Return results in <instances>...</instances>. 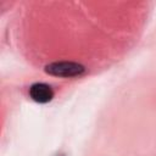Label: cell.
I'll return each instance as SVG.
<instances>
[{
    "label": "cell",
    "mask_w": 156,
    "mask_h": 156,
    "mask_svg": "<svg viewBox=\"0 0 156 156\" xmlns=\"http://www.w3.org/2000/svg\"><path fill=\"white\" fill-rule=\"evenodd\" d=\"M84 67L77 62H54L45 67V72L56 77H77L84 72Z\"/></svg>",
    "instance_id": "6da1fadb"
},
{
    "label": "cell",
    "mask_w": 156,
    "mask_h": 156,
    "mask_svg": "<svg viewBox=\"0 0 156 156\" xmlns=\"http://www.w3.org/2000/svg\"><path fill=\"white\" fill-rule=\"evenodd\" d=\"M29 96L39 104H45L54 98V90L45 83H35L29 88Z\"/></svg>",
    "instance_id": "7a4b0ae2"
}]
</instances>
